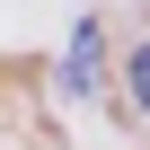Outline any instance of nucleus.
Masks as SVG:
<instances>
[{"label": "nucleus", "instance_id": "f257e3e1", "mask_svg": "<svg viewBox=\"0 0 150 150\" xmlns=\"http://www.w3.org/2000/svg\"><path fill=\"white\" fill-rule=\"evenodd\" d=\"M62 80L80 88V97L97 88V27H80V35H71V62H62Z\"/></svg>", "mask_w": 150, "mask_h": 150}, {"label": "nucleus", "instance_id": "f03ea898", "mask_svg": "<svg viewBox=\"0 0 150 150\" xmlns=\"http://www.w3.org/2000/svg\"><path fill=\"white\" fill-rule=\"evenodd\" d=\"M132 97H141V106H150V44H141V53H132Z\"/></svg>", "mask_w": 150, "mask_h": 150}]
</instances>
